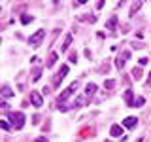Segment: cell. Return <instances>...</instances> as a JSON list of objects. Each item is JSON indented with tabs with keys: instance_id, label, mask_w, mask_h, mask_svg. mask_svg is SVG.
<instances>
[{
	"instance_id": "obj_1",
	"label": "cell",
	"mask_w": 151,
	"mask_h": 142,
	"mask_svg": "<svg viewBox=\"0 0 151 142\" xmlns=\"http://www.w3.org/2000/svg\"><path fill=\"white\" fill-rule=\"evenodd\" d=\"M9 120H12V125L15 127V129H21V127L25 125V116H23V112H12L9 114Z\"/></svg>"
},
{
	"instance_id": "obj_2",
	"label": "cell",
	"mask_w": 151,
	"mask_h": 142,
	"mask_svg": "<svg viewBox=\"0 0 151 142\" xmlns=\"http://www.w3.org/2000/svg\"><path fill=\"white\" fill-rule=\"evenodd\" d=\"M44 36H45V30H44V28H40V30H38L36 34H32L30 38H28V44H30V46H34V47H38Z\"/></svg>"
},
{
	"instance_id": "obj_3",
	"label": "cell",
	"mask_w": 151,
	"mask_h": 142,
	"mask_svg": "<svg viewBox=\"0 0 151 142\" xmlns=\"http://www.w3.org/2000/svg\"><path fill=\"white\" fill-rule=\"evenodd\" d=\"M30 101H32V106H36V108H40L42 104H44V101H42V95L36 93V91L30 93Z\"/></svg>"
},
{
	"instance_id": "obj_4",
	"label": "cell",
	"mask_w": 151,
	"mask_h": 142,
	"mask_svg": "<svg viewBox=\"0 0 151 142\" xmlns=\"http://www.w3.org/2000/svg\"><path fill=\"white\" fill-rule=\"evenodd\" d=\"M76 89H78V83H72V85H70V87H68V89H66V91H64V93H63V95H60V97H59V102L66 101V99H68L70 95H72V93L76 91Z\"/></svg>"
},
{
	"instance_id": "obj_5",
	"label": "cell",
	"mask_w": 151,
	"mask_h": 142,
	"mask_svg": "<svg viewBox=\"0 0 151 142\" xmlns=\"http://www.w3.org/2000/svg\"><path fill=\"white\" fill-rule=\"evenodd\" d=\"M110 135H111V136H115V138H117V136H121V135H123V127H121V125H111Z\"/></svg>"
},
{
	"instance_id": "obj_6",
	"label": "cell",
	"mask_w": 151,
	"mask_h": 142,
	"mask_svg": "<svg viewBox=\"0 0 151 142\" xmlns=\"http://www.w3.org/2000/svg\"><path fill=\"white\" fill-rule=\"evenodd\" d=\"M123 125H125V127H134V125H136V117H132V116L127 117V120L123 121Z\"/></svg>"
},
{
	"instance_id": "obj_7",
	"label": "cell",
	"mask_w": 151,
	"mask_h": 142,
	"mask_svg": "<svg viewBox=\"0 0 151 142\" xmlns=\"http://www.w3.org/2000/svg\"><path fill=\"white\" fill-rule=\"evenodd\" d=\"M94 91H96V85H94V83H87V87H85V93H87V95H93Z\"/></svg>"
},
{
	"instance_id": "obj_8",
	"label": "cell",
	"mask_w": 151,
	"mask_h": 142,
	"mask_svg": "<svg viewBox=\"0 0 151 142\" xmlns=\"http://www.w3.org/2000/svg\"><path fill=\"white\" fill-rule=\"evenodd\" d=\"M142 104H144V97H138V99H134L132 106H142Z\"/></svg>"
},
{
	"instance_id": "obj_9",
	"label": "cell",
	"mask_w": 151,
	"mask_h": 142,
	"mask_svg": "<svg viewBox=\"0 0 151 142\" xmlns=\"http://www.w3.org/2000/svg\"><path fill=\"white\" fill-rule=\"evenodd\" d=\"M132 76H134L136 80H140V78H142V70H140V68H134V70H132Z\"/></svg>"
},
{
	"instance_id": "obj_10",
	"label": "cell",
	"mask_w": 151,
	"mask_h": 142,
	"mask_svg": "<svg viewBox=\"0 0 151 142\" xmlns=\"http://www.w3.org/2000/svg\"><path fill=\"white\" fill-rule=\"evenodd\" d=\"M104 87H108V89L115 87V82H113V80H108V82H104Z\"/></svg>"
},
{
	"instance_id": "obj_11",
	"label": "cell",
	"mask_w": 151,
	"mask_h": 142,
	"mask_svg": "<svg viewBox=\"0 0 151 142\" xmlns=\"http://www.w3.org/2000/svg\"><path fill=\"white\" fill-rule=\"evenodd\" d=\"M57 61V53H51V57H49V61H47V66H51Z\"/></svg>"
},
{
	"instance_id": "obj_12",
	"label": "cell",
	"mask_w": 151,
	"mask_h": 142,
	"mask_svg": "<svg viewBox=\"0 0 151 142\" xmlns=\"http://www.w3.org/2000/svg\"><path fill=\"white\" fill-rule=\"evenodd\" d=\"M2 93H4V97H9V95H12V91H9V87H8V85L2 89Z\"/></svg>"
},
{
	"instance_id": "obj_13",
	"label": "cell",
	"mask_w": 151,
	"mask_h": 142,
	"mask_svg": "<svg viewBox=\"0 0 151 142\" xmlns=\"http://www.w3.org/2000/svg\"><path fill=\"white\" fill-rule=\"evenodd\" d=\"M66 72H68V66H63V68H60V78H64Z\"/></svg>"
},
{
	"instance_id": "obj_14",
	"label": "cell",
	"mask_w": 151,
	"mask_h": 142,
	"mask_svg": "<svg viewBox=\"0 0 151 142\" xmlns=\"http://www.w3.org/2000/svg\"><path fill=\"white\" fill-rule=\"evenodd\" d=\"M70 42H72V36H66V44H64V49H68V46H70Z\"/></svg>"
},
{
	"instance_id": "obj_15",
	"label": "cell",
	"mask_w": 151,
	"mask_h": 142,
	"mask_svg": "<svg viewBox=\"0 0 151 142\" xmlns=\"http://www.w3.org/2000/svg\"><path fill=\"white\" fill-rule=\"evenodd\" d=\"M125 99H127V101L130 102V99H132V93H130V91H127V95H125ZM130 104H132V102H130ZM130 104H129V106H130Z\"/></svg>"
},
{
	"instance_id": "obj_16",
	"label": "cell",
	"mask_w": 151,
	"mask_h": 142,
	"mask_svg": "<svg viewBox=\"0 0 151 142\" xmlns=\"http://www.w3.org/2000/svg\"><path fill=\"white\" fill-rule=\"evenodd\" d=\"M34 142H49V140H47V138H45V136H40V138H36Z\"/></svg>"
},
{
	"instance_id": "obj_17",
	"label": "cell",
	"mask_w": 151,
	"mask_h": 142,
	"mask_svg": "<svg viewBox=\"0 0 151 142\" xmlns=\"http://www.w3.org/2000/svg\"><path fill=\"white\" fill-rule=\"evenodd\" d=\"M108 27H115V17L110 19V23H108Z\"/></svg>"
}]
</instances>
